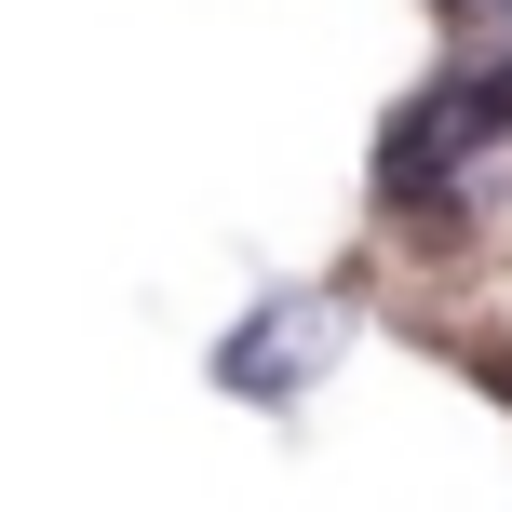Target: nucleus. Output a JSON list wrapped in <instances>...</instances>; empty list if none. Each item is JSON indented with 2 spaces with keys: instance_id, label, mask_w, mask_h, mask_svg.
Here are the masks:
<instances>
[{
  "instance_id": "1",
  "label": "nucleus",
  "mask_w": 512,
  "mask_h": 512,
  "mask_svg": "<svg viewBox=\"0 0 512 512\" xmlns=\"http://www.w3.org/2000/svg\"><path fill=\"white\" fill-rule=\"evenodd\" d=\"M310 364H324V310L283 297V310H256V324L230 337V364H216V378H230V391H297Z\"/></svg>"
},
{
  "instance_id": "2",
  "label": "nucleus",
  "mask_w": 512,
  "mask_h": 512,
  "mask_svg": "<svg viewBox=\"0 0 512 512\" xmlns=\"http://www.w3.org/2000/svg\"><path fill=\"white\" fill-rule=\"evenodd\" d=\"M499 391H512V364H499Z\"/></svg>"
}]
</instances>
